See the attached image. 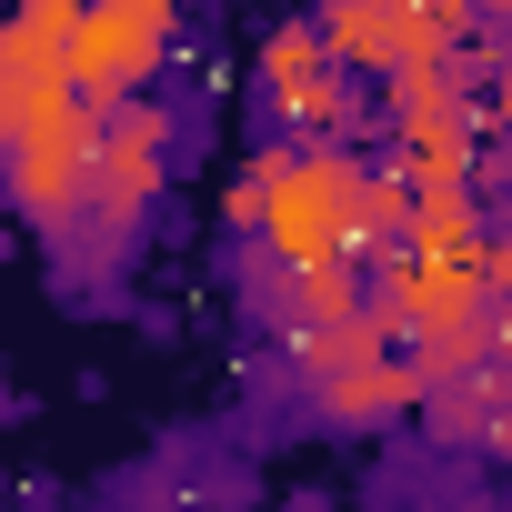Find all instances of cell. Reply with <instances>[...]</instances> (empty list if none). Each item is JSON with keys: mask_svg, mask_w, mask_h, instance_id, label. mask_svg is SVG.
Returning a JSON list of instances; mask_svg holds the SVG:
<instances>
[{"mask_svg": "<svg viewBox=\"0 0 512 512\" xmlns=\"http://www.w3.org/2000/svg\"><path fill=\"white\" fill-rule=\"evenodd\" d=\"M91 11H141V21H181V0H91Z\"/></svg>", "mask_w": 512, "mask_h": 512, "instance_id": "cell-11", "label": "cell"}, {"mask_svg": "<svg viewBox=\"0 0 512 512\" xmlns=\"http://www.w3.org/2000/svg\"><path fill=\"white\" fill-rule=\"evenodd\" d=\"M412 402H422V382H412V362H392V352H372V362H352V372L322 382V412H332V422H392V412H412Z\"/></svg>", "mask_w": 512, "mask_h": 512, "instance_id": "cell-6", "label": "cell"}, {"mask_svg": "<svg viewBox=\"0 0 512 512\" xmlns=\"http://www.w3.org/2000/svg\"><path fill=\"white\" fill-rule=\"evenodd\" d=\"M71 101V81L51 71V61H31V51H0V141L11 131H31L41 111H61Z\"/></svg>", "mask_w": 512, "mask_h": 512, "instance_id": "cell-8", "label": "cell"}, {"mask_svg": "<svg viewBox=\"0 0 512 512\" xmlns=\"http://www.w3.org/2000/svg\"><path fill=\"white\" fill-rule=\"evenodd\" d=\"M171 71V21H141V11H81V31H71V51H61V81H71V101H131V91H151Z\"/></svg>", "mask_w": 512, "mask_h": 512, "instance_id": "cell-4", "label": "cell"}, {"mask_svg": "<svg viewBox=\"0 0 512 512\" xmlns=\"http://www.w3.org/2000/svg\"><path fill=\"white\" fill-rule=\"evenodd\" d=\"M91 141H101V111L91 101H61V111H41L31 131H11L0 151H11V201L31 211V221H81V201H91Z\"/></svg>", "mask_w": 512, "mask_h": 512, "instance_id": "cell-2", "label": "cell"}, {"mask_svg": "<svg viewBox=\"0 0 512 512\" xmlns=\"http://www.w3.org/2000/svg\"><path fill=\"white\" fill-rule=\"evenodd\" d=\"M272 171H282V151H251V161H241V181H231V221H241V231L262 221V191H272Z\"/></svg>", "mask_w": 512, "mask_h": 512, "instance_id": "cell-10", "label": "cell"}, {"mask_svg": "<svg viewBox=\"0 0 512 512\" xmlns=\"http://www.w3.org/2000/svg\"><path fill=\"white\" fill-rule=\"evenodd\" d=\"M262 91L282 101V121H292V131H342V121H352V71H342L302 21L262 41Z\"/></svg>", "mask_w": 512, "mask_h": 512, "instance_id": "cell-5", "label": "cell"}, {"mask_svg": "<svg viewBox=\"0 0 512 512\" xmlns=\"http://www.w3.org/2000/svg\"><path fill=\"white\" fill-rule=\"evenodd\" d=\"M161 171H171V121L131 91V101H101V141H91V221L121 241L151 201H161Z\"/></svg>", "mask_w": 512, "mask_h": 512, "instance_id": "cell-3", "label": "cell"}, {"mask_svg": "<svg viewBox=\"0 0 512 512\" xmlns=\"http://www.w3.org/2000/svg\"><path fill=\"white\" fill-rule=\"evenodd\" d=\"M81 11H91V0H11V21H0V51H31V61H51V71H61V51H71Z\"/></svg>", "mask_w": 512, "mask_h": 512, "instance_id": "cell-9", "label": "cell"}, {"mask_svg": "<svg viewBox=\"0 0 512 512\" xmlns=\"http://www.w3.org/2000/svg\"><path fill=\"white\" fill-rule=\"evenodd\" d=\"M352 181H362L352 151H282V171H272V191H262L251 241H262L282 272L352 262Z\"/></svg>", "mask_w": 512, "mask_h": 512, "instance_id": "cell-1", "label": "cell"}, {"mask_svg": "<svg viewBox=\"0 0 512 512\" xmlns=\"http://www.w3.org/2000/svg\"><path fill=\"white\" fill-rule=\"evenodd\" d=\"M402 221H412V181L402 171H362L352 181V251H402Z\"/></svg>", "mask_w": 512, "mask_h": 512, "instance_id": "cell-7", "label": "cell"}]
</instances>
